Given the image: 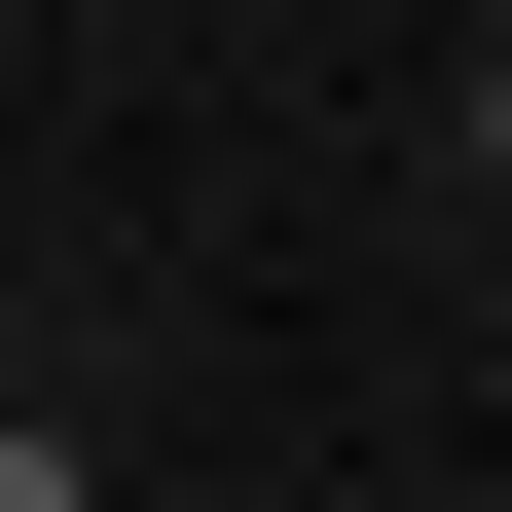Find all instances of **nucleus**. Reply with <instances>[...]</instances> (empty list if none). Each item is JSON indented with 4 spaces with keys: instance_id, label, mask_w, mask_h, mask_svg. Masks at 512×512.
I'll return each instance as SVG.
<instances>
[{
    "instance_id": "1",
    "label": "nucleus",
    "mask_w": 512,
    "mask_h": 512,
    "mask_svg": "<svg viewBox=\"0 0 512 512\" xmlns=\"http://www.w3.org/2000/svg\"><path fill=\"white\" fill-rule=\"evenodd\" d=\"M476 183H512V74H476Z\"/></svg>"
}]
</instances>
